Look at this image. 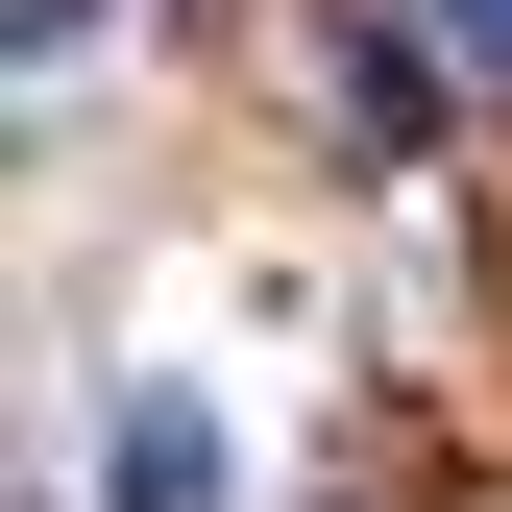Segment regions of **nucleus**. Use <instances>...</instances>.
<instances>
[{
	"instance_id": "20e7f679",
	"label": "nucleus",
	"mask_w": 512,
	"mask_h": 512,
	"mask_svg": "<svg viewBox=\"0 0 512 512\" xmlns=\"http://www.w3.org/2000/svg\"><path fill=\"white\" fill-rule=\"evenodd\" d=\"M415 25H439V74H488V98H512V0H415Z\"/></svg>"
},
{
	"instance_id": "7ed1b4c3",
	"label": "nucleus",
	"mask_w": 512,
	"mask_h": 512,
	"mask_svg": "<svg viewBox=\"0 0 512 512\" xmlns=\"http://www.w3.org/2000/svg\"><path fill=\"white\" fill-rule=\"evenodd\" d=\"M74 25H122V0H0V49H25V98L74 74Z\"/></svg>"
},
{
	"instance_id": "f03ea898",
	"label": "nucleus",
	"mask_w": 512,
	"mask_h": 512,
	"mask_svg": "<svg viewBox=\"0 0 512 512\" xmlns=\"http://www.w3.org/2000/svg\"><path fill=\"white\" fill-rule=\"evenodd\" d=\"M342 147H366V171L439 147V49H415V25H342Z\"/></svg>"
},
{
	"instance_id": "f257e3e1",
	"label": "nucleus",
	"mask_w": 512,
	"mask_h": 512,
	"mask_svg": "<svg viewBox=\"0 0 512 512\" xmlns=\"http://www.w3.org/2000/svg\"><path fill=\"white\" fill-rule=\"evenodd\" d=\"M98 488H122V512H220V488H244V439H220V391H122V439H98Z\"/></svg>"
}]
</instances>
